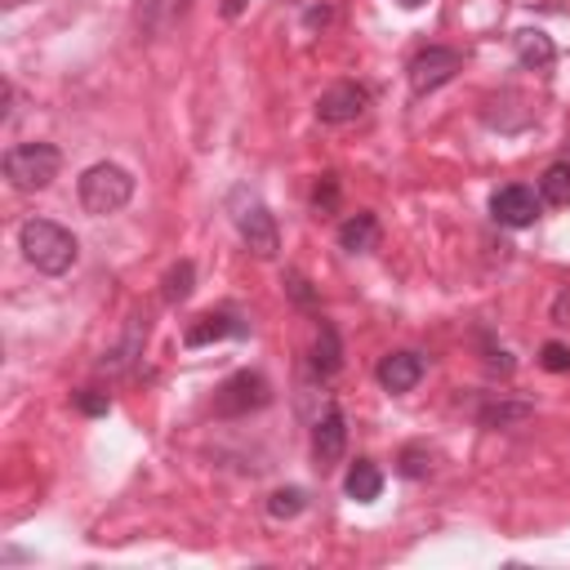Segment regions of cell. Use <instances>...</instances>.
I'll use <instances>...</instances> for the list:
<instances>
[{
  "instance_id": "obj_1",
  "label": "cell",
  "mask_w": 570,
  "mask_h": 570,
  "mask_svg": "<svg viewBox=\"0 0 570 570\" xmlns=\"http://www.w3.org/2000/svg\"><path fill=\"white\" fill-rule=\"evenodd\" d=\"M19 250H23V258H28L37 272H45V276H63V272L77 263V236H72L68 227L50 223V218H28V223L19 227Z\"/></svg>"
},
{
  "instance_id": "obj_2",
  "label": "cell",
  "mask_w": 570,
  "mask_h": 570,
  "mask_svg": "<svg viewBox=\"0 0 570 570\" xmlns=\"http://www.w3.org/2000/svg\"><path fill=\"white\" fill-rule=\"evenodd\" d=\"M63 170V156L54 143H14L6 152V179L19 192H45Z\"/></svg>"
},
{
  "instance_id": "obj_3",
  "label": "cell",
  "mask_w": 570,
  "mask_h": 570,
  "mask_svg": "<svg viewBox=\"0 0 570 570\" xmlns=\"http://www.w3.org/2000/svg\"><path fill=\"white\" fill-rule=\"evenodd\" d=\"M130 196H134V179H130V170H121V165H112V161L90 165V170L81 174V205H85V214H94V218H108V214L125 210Z\"/></svg>"
},
{
  "instance_id": "obj_4",
  "label": "cell",
  "mask_w": 570,
  "mask_h": 570,
  "mask_svg": "<svg viewBox=\"0 0 570 570\" xmlns=\"http://www.w3.org/2000/svg\"><path fill=\"white\" fill-rule=\"evenodd\" d=\"M232 223H236V232H241V241H245V250H250L254 258H272V254L281 250L276 218H272L267 205H263L258 196H250L245 187L232 192Z\"/></svg>"
},
{
  "instance_id": "obj_5",
  "label": "cell",
  "mask_w": 570,
  "mask_h": 570,
  "mask_svg": "<svg viewBox=\"0 0 570 570\" xmlns=\"http://www.w3.org/2000/svg\"><path fill=\"white\" fill-rule=\"evenodd\" d=\"M267 401H272L267 379L254 375V370H236L232 379L218 384V393H214V415H218V419H241V415H250V410H263Z\"/></svg>"
},
{
  "instance_id": "obj_6",
  "label": "cell",
  "mask_w": 570,
  "mask_h": 570,
  "mask_svg": "<svg viewBox=\"0 0 570 570\" xmlns=\"http://www.w3.org/2000/svg\"><path fill=\"white\" fill-rule=\"evenodd\" d=\"M459 72H464V59H459V50H446V45H428V50H419V54L410 59V68H406L410 90H415L419 99H424V94H432V90H441V85H450Z\"/></svg>"
},
{
  "instance_id": "obj_7",
  "label": "cell",
  "mask_w": 570,
  "mask_h": 570,
  "mask_svg": "<svg viewBox=\"0 0 570 570\" xmlns=\"http://www.w3.org/2000/svg\"><path fill=\"white\" fill-rule=\"evenodd\" d=\"M490 218L499 227H530L539 218V196L530 187H521V183H508V187H499L490 196Z\"/></svg>"
},
{
  "instance_id": "obj_8",
  "label": "cell",
  "mask_w": 570,
  "mask_h": 570,
  "mask_svg": "<svg viewBox=\"0 0 570 570\" xmlns=\"http://www.w3.org/2000/svg\"><path fill=\"white\" fill-rule=\"evenodd\" d=\"M366 103H370V94L362 90V85H330L322 99H317V121L322 125H348V121H357L362 112H366Z\"/></svg>"
},
{
  "instance_id": "obj_9",
  "label": "cell",
  "mask_w": 570,
  "mask_h": 570,
  "mask_svg": "<svg viewBox=\"0 0 570 570\" xmlns=\"http://www.w3.org/2000/svg\"><path fill=\"white\" fill-rule=\"evenodd\" d=\"M344 446H348V424H344V410H326L313 428V455H317V468H335L344 459Z\"/></svg>"
},
{
  "instance_id": "obj_10",
  "label": "cell",
  "mask_w": 570,
  "mask_h": 570,
  "mask_svg": "<svg viewBox=\"0 0 570 570\" xmlns=\"http://www.w3.org/2000/svg\"><path fill=\"white\" fill-rule=\"evenodd\" d=\"M250 326L236 317V313H205V317H196L192 326H187V335H183V344L187 348H205V344H218V339H241Z\"/></svg>"
},
{
  "instance_id": "obj_11",
  "label": "cell",
  "mask_w": 570,
  "mask_h": 570,
  "mask_svg": "<svg viewBox=\"0 0 570 570\" xmlns=\"http://www.w3.org/2000/svg\"><path fill=\"white\" fill-rule=\"evenodd\" d=\"M375 375H379V384H384L388 393H410V388L424 379V357H419V353H388Z\"/></svg>"
},
{
  "instance_id": "obj_12",
  "label": "cell",
  "mask_w": 570,
  "mask_h": 570,
  "mask_svg": "<svg viewBox=\"0 0 570 570\" xmlns=\"http://www.w3.org/2000/svg\"><path fill=\"white\" fill-rule=\"evenodd\" d=\"M512 54H517V63L530 68V72H548V68L557 63V45H552V37H543L539 28H521V32L512 37Z\"/></svg>"
},
{
  "instance_id": "obj_13",
  "label": "cell",
  "mask_w": 570,
  "mask_h": 570,
  "mask_svg": "<svg viewBox=\"0 0 570 570\" xmlns=\"http://www.w3.org/2000/svg\"><path fill=\"white\" fill-rule=\"evenodd\" d=\"M339 245H344L348 254H370V250L379 245V218H375L370 210H357V214L339 227Z\"/></svg>"
},
{
  "instance_id": "obj_14",
  "label": "cell",
  "mask_w": 570,
  "mask_h": 570,
  "mask_svg": "<svg viewBox=\"0 0 570 570\" xmlns=\"http://www.w3.org/2000/svg\"><path fill=\"white\" fill-rule=\"evenodd\" d=\"M344 490H348V499H357V503H375V499L384 495V472H379V464H375V459H357V464L348 468V477H344Z\"/></svg>"
},
{
  "instance_id": "obj_15",
  "label": "cell",
  "mask_w": 570,
  "mask_h": 570,
  "mask_svg": "<svg viewBox=\"0 0 570 570\" xmlns=\"http://www.w3.org/2000/svg\"><path fill=\"white\" fill-rule=\"evenodd\" d=\"M143 339H147V322H143V317H130V330H125V339L103 357V370H112V375L130 370V366H134V357L143 353Z\"/></svg>"
},
{
  "instance_id": "obj_16",
  "label": "cell",
  "mask_w": 570,
  "mask_h": 570,
  "mask_svg": "<svg viewBox=\"0 0 570 570\" xmlns=\"http://www.w3.org/2000/svg\"><path fill=\"white\" fill-rule=\"evenodd\" d=\"M344 366V344H339V330L330 322H322L317 330V344H313V370L317 375H339Z\"/></svg>"
},
{
  "instance_id": "obj_17",
  "label": "cell",
  "mask_w": 570,
  "mask_h": 570,
  "mask_svg": "<svg viewBox=\"0 0 570 570\" xmlns=\"http://www.w3.org/2000/svg\"><path fill=\"white\" fill-rule=\"evenodd\" d=\"M539 201L552 205V210H566V205H570V165H566V161H557V165L543 170V179H539Z\"/></svg>"
},
{
  "instance_id": "obj_18",
  "label": "cell",
  "mask_w": 570,
  "mask_h": 570,
  "mask_svg": "<svg viewBox=\"0 0 570 570\" xmlns=\"http://www.w3.org/2000/svg\"><path fill=\"white\" fill-rule=\"evenodd\" d=\"M308 508V490H299V486H281V490H272V499H267V512L276 517V521H291V517H299Z\"/></svg>"
},
{
  "instance_id": "obj_19",
  "label": "cell",
  "mask_w": 570,
  "mask_h": 570,
  "mask_svg": "<svg viewBox=\"0 0 570 570\" xmlns=\"http://www.w3.org/2000/svg\"><path fill=\"white\" fill-rule=\"evenodd\" d=\"M192 285H196V267L183 258V263H174L170 272H165V304H183L187 295H192Z\"/></svg>"
},
{
  "instance_id": "obj_20",
  "label": "cell",
  "mask_w": 570,
  "mask_h": 570,
  "mask_svg": "<svg viewBox=\"0 0 570 570\" xmlns=\"http://www.w3.org/2000/svg\"><path fill=\"white\" fill-rule=\"evenodd\" d=\"M530 419V406H508V401H499V406H486L481 410V428H508V424H526Z\"/></svg>"
},
{
  "instance_id": "obj_21",
  "label": "cell",
  "mask_w": 570,
  "mask_h": 570,
  "mask_svg": "<svg viewBox=\"0 0 570 570\" xmlns=\"http://www.w3.org/2000/svg\"><path fill=\"white\" fill-rule=\"evenodd\" d=\"M401 472L406 477H428L432 472V450L428 446H406L401 450Z\"/></svg>"
},
{
  "instance_id": "obj_22",
  "label": "cell",
  "mask_w": 570,
  "mask_h": 570,
  "mask_svg": "<svg viewBox=\"0 0 570 570\" xmlns=\"http://www.w3.org/2000/svg\"><path fill=\"white\" fill-rule=\"evenodd\" d=\"M539 366L552 370V375H566V370H570V348H566V344H543Z\"/></svg>"
},
{
  "instance_id": "obj_23",
  "label": "cell",
  "mask_w": 570,
  "mask_h": 570,
  "mask_svg": "<svg viewBox=\"0 0 570 570\" xmlns=\"http://www.w3.org/2000/svg\"><path fill=\"white\" fill-rule=\"evenodd\" d=\"M285 291H291V295H295V304H304V308L313 304V291H308V281H304L299 272H291V276H285Z\"/></svg>"
},
{
  "instance_id": "obj_24",
  "label": "cell",
  "mask_w": 570,
  "mask_h": 570,
  "mask_svg": "<svg viewBox=\"0 0 570 570\" xmlns=\"http://www.w3.org/2000/svg\"><path fill=\"white\" fill-rule=\"evenodd\" d=\"M335 196H339L335 174H326V179H322V187H317V210H330V205H335Z\"/></svg>"
},
{
  "instance_id": "obj_25",
  "label": "cell",
  "mask_w": 570,
  "mask_h": 570,
  "mask_svg": "<svg viewBox=\"0 0 570 570\" xmlns=\"http://www.w3.org/2000/svg\"><path fill=\"white\" fill-rule=\"evenodd\" d=\"M77 406H81L85 415H108V397H94V393H81Z\"/></svg>"
},
{
  "instance_id": "obj_26",
  "label": "cell",
  "mask_w": 570,
  "mask_h": 570,
  "mask_svg": "<svg viewBox=\"0 0 570 570\" xmlns=\"http://www.w3.org/2000/svg\"><path fill=\"white\" fill-rule=\"evenodd\" d=\"M241 10H245V0H227V10H223V14H227V19H236Z\"/></svg>"
},
{
  "instance_id": "obj_27",
  "label": "cell",
  "mask_w": 570,
  "mask_h": 570,
  "mask_svg": "<svg viewBox=\"0 0 570 570\" xmlns=\"http://www.w3.org/2000/svg\"><path fill=\"white\" fill-rule=\"evenodd\" d=\"M401 6H406V10H419V6H428V0H401Z\"/></svg>"
}]
</instances>
